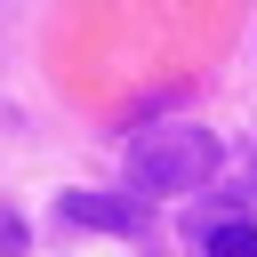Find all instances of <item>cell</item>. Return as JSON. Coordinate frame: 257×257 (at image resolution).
I'll return each mask as SVG.
<instances>
[{"label":"cell","instance_id":"cell-1","mask_svg":"<svg viewBox=\"0 0 257 257\" xmlns=\"http://www.w3.org/2000/svg\"><path fill=\"white\" fill-rule=\"evenodd\" d=\"M217 177V137L201 120H169V128H145L128 137V185L153 201V193H193Z\"/></svg>","mask_w":257,"mask_h":257},{"label":"cell","instance_id":"cell-2","mask_svg":"<svg viewBox=\"0 0 257 257\" xmlns=\"http://www.w3.org/2000/svg\"><path fill=\"white\" fill-rule=\"evenodd\" d=\"M56 225H80V233H120L137 241L153 225V201L145 193H56Z\"/></svg>","mask_w":257,"mask_h":257},{"label":"cell","instance_id":"cell-3","mask_svg":"<svg viewBox=\"0 0 257 257\" xmlns=\"http://www.w3.org/2000/svg\"><path fill=\"white\" fill-rule=\"evenodd\" d=\"M201 257H257V217H217L201 233Z\"/></svg>","mask_w":257,"mask_h":257},{"label":"cell","instance_id":"cell-4","mask_svg":"<svg viewBox=\"0 0 257 257\" xmlns=\"http://www.w3.org/2000/svg\"><path fill=\"white\" fill-rule=\"evenodd\" d=\"M16 249H24V217H8V209H0V257H16Z\"/></svg>","mask_w":257,"mask_h":257}]
</instances>
